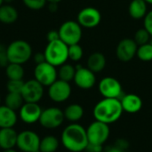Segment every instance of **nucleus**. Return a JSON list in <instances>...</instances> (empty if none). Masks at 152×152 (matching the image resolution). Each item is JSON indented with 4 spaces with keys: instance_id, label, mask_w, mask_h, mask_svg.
<instances>
[{
    "instance_id": "1",
    "label": "nucleus",
    "mask_w": 152,
    "mask_h": 152,
    "mask_svg": "<svg viewBox=\"0 0 152 152\" xmlns=\"http://www.w3.org/2000/svg\"><path fill=\"white\" fill-rule=\"evenodd\" d=\"M61 142L63 147L69 151H85L89 143L86 129L77 123H71L63 129L61 135Z\"/></svg>"
},
{
    "instance_id": "2",
    "label": "nucleus",
    "mask_w": 152,
    "mask_h": 152,
    "mask_svg": "<svg viewBox=\"0 0 152 152\" xmlns=\"http://www.w3.org/2000/svg\"><path fill=\"white\" fill-rule=\"evenodd\" d=\"M123 112L119 99L103 98L94 105L93 116L95 120L110 125L117 122L121 118Z\"/></svg>"
},
{
    "instance_id": "3",
    "label": "nucleus",
    "mask_w": 152,
    "mask_h": 152,
    "mask_svg": "<svg viewBox=\"0 0 152 152\" xmlns=\"http://www.w3.org/2000/svg\"><path fill=\"white\" fill-rule=\"evenodd\" d=\"M44 54L45 61L54 67H60L69 60V45L61 39L48 42Z\"/></svg>"
},
{
    "instance_id": "4",
    "label": "nucleus",
    "mask_w": 152,
    "mask_h": 152,
    "mask_svg": "<svg viewBox=\"0 0 152 152\" xmlns=\"http://www.w3.org/2000/svg\"><path fill=\"white\" fill-rule=\"evenodd\" d=\"M9 63L24 64L32 57V47L28 42L21 39L14 40L6 47Z\"/></svg>"
},
{
    "instance_id": "5",
    "label": "nucleus",
    "mask_w": 152,
    "mask_h": 152,
    "mask_svg": "<svg viewBox=\"0 0 152 152\" xmlns=\"http://www.w3.org/2000/svg\"><path fill=\"white\" fill-rule=\"evenodd\" d=\"M60 39L67 45L79 44L83 36L82 27L77 20H66L58 29Z\"/></svg>"
},
{
    "instance_id": "6",
    "label": "nucleus",
    "mask_w": 152,
    "mask_h": 152,
    "mask_svg": "<svg viewBox=\"0 0 152 152\" xmlns=\"http://www.w3.org/2000/svg\"><path fill=\"white\" fill-rule=\"evenodd\" d=\"M86 134L89 143L103 146L110 134V125L94 120L86 128Z\"/></svg>"
},
{
    "instance_id": "7",
    "label": "nucleus",
    "mask_w": 152,
    "mask_h": 152,
    "mask_svg": "<svg viewBox=\"0 0 152 152\" xmlns=\"http://www.w3.org/2000/svg\"><path fill=\"white\" fill-rule=\"evenodd\" d=\"M64 119L63 110L58 107H49L43 110L38 122L46 129H55L62 125Z\"/></svg>"
},
{
    "instance_id": "8",
    "label": "nucleus",
    "mask_w": 152,
    "mask_h": 152,
    "mask_svg": "<svg viewBox=\"0 0 152 152\" xmlns=\"http://www.w3.org/2000/svg\"><path fill=\"white\" fill-rule=\"evenodd\" d=\"M34 77L43 86H50L58 79V70L56 67L47 61L37 64L34 69Z\"/></svg>"
},
{
    "instance_id": "9",
    "label": "nucleus",
    "mask_w": 152,
    "mask_h": 152,
    "mask_svg": "<svg viewBox=\"0 0 152 152\" xmlns=\"http://www.w3.org/2000/svg\"><path fill=\"white\" fill-rule=\"evenodd\" d=\"M98 90L103 98L120 99L124 95L120 82L113 77L102 78L98 85Z\"/></svg>"
},
{
    "instance_id": "10",
    "label": "nucleus",
    "mask_w": 152,
    "mask_h": 152,
    "mask_svg": "<svg viewBox=\"0 0 152 152\" xmlns=\"http://www.w3.org/2000/svg\"><path fill=\"white\" fill-rule=\"evenodd\" d=\"M40 141L41 138L36 132L25 130L18 134L16 146L22 152H40Z\"/></svg>"
},
{
    "instance_id": "11",
    "label": "nucleus",
    "mask_w": 152,
    "mask_h": 152,
    "mask_svg": "<svg viewBox=\"0 0 152 152\" xmlns=\"http://www.w3.org/2000/svg\"><path fill=\"white\" fill-rule=\"evenodd\" d=\"M77 21L82 28H96L102 21L101 12L93 6L85 7L77 13Z\"/></svg>"
},
{
    "instance_id": "12",
    "label": "nucleus",
    "mask_w": 152,
    "mask_h": 152,
    "mask_svg": "<svg viewBox=\"0 0 152 152\" xmlns=\"http://www.w3.org/2000/svg\"><path fill=\"white\" fill-rule=\"evenodd\" d=\"M48 87V96L54 102H64L71 95L72 89L70 84L59 78Z\"/></svg>"
},
{
    "instance_id": "13",
    "label": "nucleus",
    "mask_w": 152,
    "mask_h": 152,
    "mask_svg": "<svg viewBox=\"0 0 152 152\" xmlns=\"http://www.w3.org/2000/svg\"><path fill=\"white\" fill-rule=\"evenodd\" d=\"M20 94L25 102L37 103L44 96V86L35 78L29 79L24 82Z\"/></svg>"
},
{
    "instance_id": "14",
    "label": "nucleus",
    "mask_w": 152,
    "mask_h": 152,
    "mask_svg": "<svg viewBox=\"0 0 152 152\" xmlns=\"http://www.w3.org/2000/svg\"><path fill=\"white\" fill-rule=\"evenodd\" d=\"M75 85L83 90H89L95 86L96 76L87 67L81 65L76 66V74L73 79Z\"/></svg>"
},
{
    "instance_id": "15",
    "label": "nucleus",
    "mask_w": 152,
    "mask_h": 152,
    "mask_svg": "<svg viewBox=\"0 0 152 152\" xmlns=\"http://www.w3.org/2000/svg\"><path fill=\"white\" fill-rule=\"evenodd\" d=\"M137 49L138 45L134 38H124L116 47V56L120 61L128 62L136 56Z\"/></svg>"
},
{
    "instance_id": "16",
    "label": "nucleus",
    "mask_w": 152,
    "mask_h": 152,
    "mask_svg": "<svg viewBox=\"0 0 152 152\" xmlns=\"http://www.w3.org/2000/svg\"><path fill=\"white\" fill-rule=\"evenodd\" d=\"M43 110L38 103L24 102L19 110V116L22 122L26 124H35L39 121Z\"/></svg>"
},
{
    "instance_id": "17",
    "label": "nucleus",
    "mask_w": 152,
    "mask_h": 152,
    "mask_svg": "<svg viewBox=\"0 0 152 152\" xmlns=\"http://www.w3.org/2000/svg\"><path fill=\"white\" fill-rule=\"evenodd\" d=\"M119 100L121 102L124 112L135 114L139 112L142 108V100L139 95L135 94H124Z\"/></svg>"
},
{
    "instance_id": "18",
    "label": "nucleus",
    "mask_w": 152,
    "mask_h": 152,
    "mask_svg": "<svg viewBox=\"0 0 152 152\" xmlns=\"http://www.w3.org/2000/svg\"><path fill=\"white\" fill-rule=\"evenodd\" d=\"M17 138L18 134L13 129V127L0 128V149H13L16 146Z\"/></svg>"
},
{
    "instance_id": "19",
    "label": "nucleus",
    "mask_w": 152,
    "mask_h": 152,
    "mask_svg": "<svg viewBox=\"0 0 152 152\" xmlns=\"http://www.w3.org/2000/svg\"><path fill=\"white\" fill-rule=\"evenodd\" d=\"M106 64V57L100 52H94L91 53L86 61V67L95 74L102 72L105 69Z\"/></svg>"
},
{
    "instance_id": "20",
    "label": "nucleus",
    "mask_w": 152,
    "mask_h": 152,
    "mask_svg": "<svg viewBox=\"0 0 152 152\" xmlns=\"http://www.w3.org/2000/svg\"><path fill=\"white\" fill-rule=\"evenodd\" d=\"M18 120L15 110L5 105H0V128L13 127Z\"/></svg>"
},
{
    "instance_id": "21",
    "label": "nucleus",
    "mask_w": 152,
    "mask_h": 152,
    "mask_svg": "<svg viewBox=\"0 0 152 152\" xmlns=\"http://www.w3.org/2000/svg\"><path fill=\"white\" fill-rule=\"evenodd\" d=\"M148 12V4L144 0H132L128 5V13L134 20L143 19Z\"/></svg>"
},
{
    "instance_id": "22",
    "label": "nucleus",
    "mask_w": 152,
    "mask_h": 152,
    "mask_svg": "<svg viewBox=\"0 0 152 152\" xmlns=\"http://www.w3.org/2000/svg\"><path fill=\"white\" fill-rule=\"evenodd\" d=\"M19 17L17 9L10 4H3L0 6V22L3 24H12Z\"/></svg>"
},
{
    "instance_id": "23",
    "label": "nucleus",
    "mask_w": 152,
    "mask_h": 152,
    "mask_svg": "<svg viewBox=\"0 0 152 152\" xmlns=\"http://www.w3.org/2000/svg\"><path fill=\"white\" fill-rule=\"evenodd\" d=\"M63 113H64L65 119H67L71 123H77L84 117L85 110L80 104L72 103L65 108Z\"/></svg>"
},
{
    "instance_id": "24",
    "label": "nucleus",
    "mask_w": 152,
    "mask_h": 152,
    "mask_svg": "<svg viewBox=\"0 0 152 152\" xmlns=\"http://www.w3.org/2000/svg\"><path fill=\"white\" fill-rule=\"evenodd\" d=\"M60 146V142L54 135H46L40 141L39 151L55 152Z\"/></svg>"
},
{
    "instance_id": "25",
    "label": "nucleus",
    "mask_w": 152,
    "mask_h": 152,
    "mask_svg": "<svg viewBox=\"0 0 152 152\" xmlns=\"http://www.w3.org/2000/svg\"><path fill=\"white\" fill-rule=\"evenodd\" d=\"M5 74L9 80H22L24 69L21 64L8 63L5 67Z\"/></svg>"
},
{
    "instance_id": "26",
    "label": "nucleus",
    "mask_w": 152,
    "mask_h": 152,
    "mask_svg": "<svg viewBox=\"0 0 152 152\" xmlns=\"http://www.w3.org/2000/svg\"><path fill=\"white\" fill-rule=\"evenodd\" d=\"M24 102L21 94L18 93H8L4 98V105L15 111L19 110Z\"/></svg>"
},
{
    "instance_id": "27",
    "label": "nucleus",
    "mask_w": 152,
    "mask_h": 152,
    "mask_svg": "<svg viewBox=\"0 0 152 152\" xmlns=\"http://www.w3.org/2000/svg\"><path fill=\"white\" fill-rule=\"evenodd\" d=\"M76 74V67L69 63H64L59 67L58 69V78L66 82H70L74 79Z\"/></svg>"
},
{
    "instance_id": "28",
    "label": "nucleus",
    "mask_w": 152,
    "mask_h": 152,
    "mask_svg": "<svg viewBox=\"0 0 152 152\" xmlns=\"http://www.w3.org/2000/svg\"><path fill=\"white\" fill-rule=\"evenodd\" d=\"M136 56L142 61H152V44L151 42L139 45L137 49Z\"/></svg>"
},
{
    "instance_id": "29",
    "label": "nucleus",
    "mask_w": 152,
    "mask_h": 152,
    "mask_svg": "<svg viewBox=\"0 0 152 152\" xmlns=\"http://www.w3.org/2000/svg\"><path fill=\"white\" fill-rule=\"evenodd\" d=\"M84 55V50L79 44L69 45V59L72 61H79Z\"/></svg>"
},
{
    "instance_id": "30",
    "label": "nucleus",
    "mask_w": 152,
    "mask_h": 152,
    "mask_svg": "<svg viewBox=\"0 0 152 152\" xmlns=\"http://www.w3.org/2000/svg\"><path fill=\"white\" fill-rule=\"evenodd\" d=\"M151 36L148 32V30L145 28H139L138 30H136V32L134 33V40L139 46V45H142L144 44L151 42Z\"/></svg>"
},
{
    "instance_id": "31",
    "label": "nucleus",
    "mask_w": 152,
    "mask_h": 152,
    "mask_svg": "<svg viewBox=\"0 0 152 152\" xmlns=\"http://www.w3.org/2000/svg\"><path fill=\"white\" fill-rule=\"evenodd\" d=\"M22 2L27 8L33 11H38L45 6L47 0H22Z\"/></svg>"
},
{
    "instance_id": "32",
    "label": "nucleus",
    "mask_w": 152,
    "mask_h": 152,
    "mask_svg": "<svg viewBox=\"0 0 152 152\" xmlns=\"http://www.w3.org/2000/svg\"><path fill=\"white\" fill-rule=\"evenodd\" d=\"M24 86L23 80H8L6 88L8 93H18L20 94Z\"/></svg>"
},
{
    "instance_id": "33",
    "label": "nucleus",
    "mask_w": 152,
    "mask_h": 152,
    "mask_svg": "<svg viewBox=\"0 0 152 152\" xmlns=\"http://www.w3.org/2000/svg\"><path fill=\"white\" fill-rule=\"evenodd\" d=\"M143 28H145L152 37V10L147 12L143 18Z\"/></svg>"
},
{
    "instance_id": "34",
    "label": "nucleus",
    "mask_w": 152,
    "mask_h": 152,
    "mask_svg": "<svg viewBox=\"0 0 152 152\" xmlns=\"http://www.w3.org/2000/svg\"><path fill=\"white\" fill-rule=\"evenodd\" d=\"M9 63L7 53H6V48L0 44V67H6Z\"/></svg>"
},
{
    "instance_id": "35",
    "label": "nucleus",
    "mask_w": 152,
    "mask_h": 152,
    "mask_svg": "<svg viewBox=\"0 0 152 152\" xmlns=\"http://www.w3.org/2000/svg\"><path fill=\"white\" fill-rule=\"evenodd\" d=\"M115 146H117L118 148H119L120 150H122V151H126V150H127L128 149V147H129V142H128V141L127 140H126V139H124V138H119V139H118L116 142H115V144H114Z\"/></svg>"
},
{
    "instance_id": "36",
    "label": "nucleus",
    "mask_w": 152,
    "mask_h": 152,
    "mask_svg": "<svg viewBox=\"0 0 152 152\" xmlns=\"http://www.w3.org/2000/svg\"><path fill=\"white\" fill-rule=\"evenodd\" d=\"M86 151L87 152H102L103 151V147H102V145L88 143Z\"/></svg>"
},
{
    "instance_id": "37",
    "label": "nucleus",
    "mask_w": 152,
    "mask_h": 152,
    "mask_svg": "<svg viewBox=\"0 0 152 152\" xmlns=\"http://www.w3.org/2000/svg\"><path fill=\"white\" fill-rule=\"evenodd\" d=\"M46 39L48 42H52V41H55L60 39V36H59V32L58 30H51L47 33L46 35Z\"/></svg>"
},
{
    "instance_id": "38",
    "label": "nucleus",
    "mask_w": 152,
    "mask_h": 152,
    "mask_svg": "<svg viewBox=\"0 0 152 152\" xmlns=\"http://www.w3.org/2000/svg\"><path fill=\"white\" fill-rule=\"evenodd\" d=\"M33 59H34V61L37 64H39V63H42V62L45 61V57L44 53H37L33 56Z\"/></svg>"
},
{
    "instance_id": "39",
    "label": "nucleus",
    "mask_w": 152,
    "mask_h": 152,
    "mask_svg": "<svg viewBox=\"0 0 152 152\" xmlns=\"http://www.w3.org/2000/svg\"><path fill=\"white\" fill-rule=\"evenodd\" d=\"M105 152H125L124 151L120 150L119 148H118L117 146L115 145H112L110 147H108L106 150H105Z\"/></svg>"
},
{
    "instance_id": "40",
    "label": "nucleus",
    "mask_w": 152,
    "mask_h": 152,
    "mask_svg": "<svg viewBox=\"0 0 152 152\" xmlns=\"http://www.w3.org/2000/svg\"><path fill=\"white\" fill-rule=\"evenodd\" d=\"M48 10L51 12H55L58 10V4H56V3H49Z\"/></svg>"
},
{
    "instance_id": "41",
    "label": "nucleus",
    "mask_w": 152,
    "mask_h": 152,
    "mask_svg": "<svg viewBox=\"0 0 152 152\" xmlns=\"http://www.w3.org/2000/svg\"><path fill=\"white\" fill-rule=\"evenodd\" d=\"M62 0H47L48 3H56V4H59L60 2H61Z\"/></svg>"
},
{
    "instance_id": "42",
    "label": "nucleus",
    "mask_w": 152,
    "mask_h": 152,
    "mask_svg": "<svg viewBox=\"0 0 152 152\" xmlns=\"http://www.w3.org/2000/svg\"><path fill=\"white\" fill-rule=\"evenodd\" d=\"M3 152H18L14 149H9V150H3Z\"/></svg>"
},
{
    "instance_id": "43",
    "label": "nucleus",
    "mask_w": 152,
    "mask_h": 152,
    "mask_svg": "<svg viewBox=\"0 0 152 152\" xmlns=\"http://www.w3.org/2000/svg\"><path fill=\"white\" fill-rule=\"evenodd\" d=\"M148 4H152V0H144Z\"/></svg>"
},
{
    "instance_id": "44",
    "label": "nucleus",
    "mask_w": 152,
    "mask_h": 152,
    "mask_svg": "<svg viewBox=\"0 0 152 152\" xmlns=\"http://www.w3.org/2000/svg\"><path fill=\"white\" fill-rule=\"evenodd\" d=\"M13 0H4V2H5L6 4H10L11 2H12Z\"/></svg>"
},
{
    "instance_id": "45",
    "label": "nucleus",
    "mask_w": 152,
    "mask_h": 152,
    "mask_svg": "<svg viewBox=\"0 0 152 152\" xmlns=\"http://www.w3.org/2000/svg\"><path fill=\"white\" fill-rule=\"evenodd\" d=\"M4 3V0H0V6H1Z\"/></svg>"
},
{
    "instance_id": "46",
    "label": "nucleus",
    "mask_w": 152,
    "mask_h": 152,
    "mask_svg": "<svg viewBox=\"0 0 152 152\" xmlns=\"http://www.w3.org/2000/svg\"><path fill=\"white\" fill-rule=\"evenodd\" d=\"M0 105H1V96H0Z\"/></svg>"
}]
</instances>
